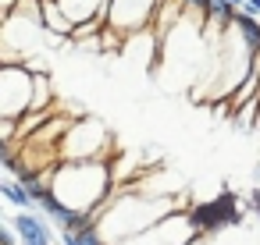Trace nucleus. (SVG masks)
Returning <instances> with one entry per match:
<instances>
[{"mask_svg": "<svg viewBox=\"0 0 260 245\" xmlns=\"http://www.w3.org/2000/svg\"><path fill=\"white\" fill-rule=\"evenodd\" d=\"M54 195L75 213H89L104 206L111 199L107 160H61L54 167Z\"/></svg>", "mask_w": 260, "mask_h": 245, "instance_id": "obj_1", "label": "nucleus"}, {"mask_svg": "<svg viewBox=\"0 0 260 245\" xmlns=\"http://www.w3.org/2000/svg\"><path fill=\"white\" fill-rule=\"evenodd\" d=\"M36 103V71L29 64L0 68V117H25Z\"/></svg>", "mask_w": 260, "mask_h": 245, "instance_id": "obj_2", "label": "nucleus"}, {"mask_svg": "<svg viewBox=\"0 0 260 245\" xmlns=\"http://www.w3.org/2000/svg\"><path fill=\"white\" fill-rule=\"evenodd\" d=\"M107 128L96 117H75V125L68 128V135L57 146L61 160H107Z\"/></svg>", "mask_w": 260, "mask_h": 245, "instance_id": "obj_3", "label": "nucleus"}, {"mask_svg": "<svg viewBox=\"0 0 260 245\" xmlns=\"http://www.w3.org/2000/svg\"><path fill=\"white\" fill-rule=\"evenodd\" d=\"M157 8L160 0H107V25L121 36H132L157 18Z\"/></svg>", "mask_w": 260, "mask_h": 245, "instance_id": "obj_4", "label": "nucleus"}, {"mask_svg": "<svg viewBox=\"0 0 260 245\" xmlns=\"http://www.w3.org/2000/svg\"><path fill=\"white\" fill-rule=\"evenodd\" d=\"M11 227L18 231V238H22V245H50V231H47V224L36 217V213H18V217H11Z\"/></svg>", "mask_w": 260, "mask_h": 245, "instance_id": "obj_5", "label": "nucleus"}, {"mask_svg": "<svg viewBox=\"0 0 260 245\" xmlns=\"http://www.w3.org/2000/svg\"><path fill=\"white\" fill-rule=\"evenodd\" d=\"M235 32H239V39H242L253 54H260V22H256L253 15L239 11V15H235Z\"/></svg>", "mask_w": 260, "mask_h": 245, "instance_id": "obj_6", "label": "nucleus"}, {"mask_svg": "<svg viewBox=\"0 0 260 245\" xmlns=\"http://www.w3.org/2000/svg\"><path fill=\"white\" fill-rule=\"evenodd\" d=\"M0 192H4V199L11 202V206H18V210H29L36 199L29 195V188L18 181V178H8V181H0Z\"/></svg>", "mask_w": 260, "mask_h": 245, "instance_id": "obj_7", "label": "nucleus"}, {"mask_svg": "<svg viewBox=\"0 0 260 245\" xmlns=\"http://www.w3.org/2000/svg\"><path fill=\"white\" fill-rule=\"evenodd\" d=\"M64 245H107L100 227H86V231H64Z\"/></svg>", "mask_w": 260, "mask_h": 245, "instance_id": "obj_8", "label": "nucleus"}, {"mask_svg": "<svg viewBox=\"0 0 260 245\" xmlns=\"http://www.w3.org/2000/svg\"><path fill=\"white\" fill-rule=\"evenodd\" d=\"M22 238H18V231L15 227H4V231H0V245H18Z\"/></svg>", "mask_w": 260, "mask_h": 245, "instance_id": "obj_9", "label": "nucleus"}, {"mask_svg": "<svg viewBox=\"0 0 260 245\" xmlns=\"http://www.w3.org/2000/svg\"><path fill=\"white\" fill-rule=\"evenodd\" d=\"M185 8H192L200 18H207V8H210V0H185Z\"/></svg>", "mask_w": 260, "mask_h": 245, "instance_id": "obj_10", "label": "nucleus"}, {"mask_svg": "<svg viewBox=\"0 0 260 245\" xmlns=\"http://www.w3.org/2000/svg\"><path fill=\"white\" fill-rule=\"evenodd\" d=\"M242 11L256 18V15H260V0H246V4H242Z\"/></svg>", "mask_w": 260, "mask_h": 245, "instance_id": "obj_11", "label": "nucleus"}, {"mask_svg": "<svg viewBox=\"0 0 260 245\" xmlns=\"http://www.w3.org/2000/svg\"><path fill=\"white\" fill-rule=\"evenodd\" d=\"M228 4H232V8H242V4H246V0H228Z\"/></svg>", "mask_w": 260, "mask_h": 245, "instance_id": "obj_12", "label": "nucleus"}, {"mask_svg": "<svg viewBox=\"0 0 260 245\" xmlns=\"http://www.w3.org/2000/svg\"><path fill=\"white\" fill-rule=\"evenodd\" d=\"M256 181H260V164H256Z\"/></svg>", "mask_w": 260, "mask_h": 245, "instance_id": "obj_13", "label": "nucleus"}]
</instances>
